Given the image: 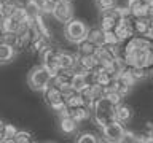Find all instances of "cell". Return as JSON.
I'll use <instances>...</instances> for the list:
<instances>
[{"label":"cell","instance_id":"6da1fadb","mask_svg":"<svg viewBox=\"0 0 153 143\" xmlns=\"http://www.w3.org/2000/svg\"><path fill=\"white\" fill-rule=\"evenodd\" d=\"M115 111H117V105L113 102H110V100L105 97H100L97 102L93 105V118L97 126H105V124H108L110 121H113L115 119Z\"/></svg>","mask_w":153,"mask_h":143},{"label":"cell","instance_id":"7a4b0ae2","mask_svg":"<svg viewBox=\"0 0 153 143\" xmlns=\"http://www.w3.org/2000/svg\"><path fill=\"white\" fill-rule=\"evenodd\" d=\"M88 32H89V29H88V26H86V22L83 19L74 18L64 26L65 40L74 43V45H78L80 41L86 40V38H88Z\"/></svg>","mask_w":153,"mask_h":143},{"label":"cell","instance_id":"3957f363","mask_svg":"<svg viewBox=\"0 0 153 143\" xmlns=\"http://www.w3.org/2000/svg\"><path fill=\"white\" fill-rule=\"evenodd\" d=\"M51 81H53V75L45 65L33 67L30 70V73H29V86H30L33 91L43 92V91L51 84Z\"/></svg>","mask_w":153,"mask_h":143},{"label":"cell","instance_id":"277c9868","mask_svg":"<svg viewBox=\"0 0 153 143\" xmlns=\"http://www.w3.org/2000/svg\"><path fill=\"white\" fill-rule=\"evenodd\" d=\"M43 94H45V102H46V105H48L51 110H54V111H62V110L67 107L65 95H64V92H62V89L57 88L56 84L51 83L45 91H43Z\"/></svg>","mask_w":153,"mask_h":143},{"label":"cell","instance_id":"5b68a950","mask_svg":"<svg viewBox=\"0 0 153 143\" xmlns=\"http://www.w3.org/2000/svg\"><path fill=\"white\" fill-rule=\"evenodd\" d=\"M53 18L62 26H65L70 19H74V3L67 2V0H54L51 10Z\"/></svg>","mask_w":153,"mask_h":143},{"label":"cell","instance_id":"8992f818","mask_svg":"<svg viewBox=\"0 0 153 143\" xmlns=\"http://www.w3.org/2000/svg\"><path fill=\"white\" fill-rule=\"evenodd\" d=\"M100 132H102V137L105 142H110V143H121L123 142V137H124V132H126V127H124L123 122L117 121H110L108 124L100 127Z\"/></svg>","mask_w":153,"mask_h":143},{"label":"cell","instance_id":"52a82bcc","mask_svg":"<svg viewBox=\"0 0 153 143\" xmlns=\"http://www.w3.org/2000/svg\"><path fill=\"white\" fill-rule=\"evenodd\" d=\"M59 52L54 48H45L42 51V59H43V65L51 72V75L54 76L61 72V65H59Z\"/></svg>","mask_w":153,"mask_h":143},{"label":"cell","instance_id":"ba28073f","mask_svg":"<svg viewBox=\"0 0 153 143\" xmlns=\"http://www.w3.org/2000/svg\"><path fill=\"white\" fill-rule=\"evenodd\" d=\"M126 7L131 10L132 18H148L150 3L143 0H126Z\"/></svg>","mask_w":153,"mask_h":143},{"label":"cell","instance_id":"9c48e42d","mask_svg":"<svg viewBox=\"0 0 153 143\" xmlns=\"http://www.w3.org/2000/svg\"><path fill=\"white\" fill-rule=\"evenodd\" d=\"M59 65H61V72H74L76 65V54H72L69 51H61Z\"/></svg>","mask_w":153,"mask_h":143},{"label":"cell","instance_id":"30bf717a","mask_svg":"<svg viewBox=\"0 0 153 143\" xmlns=\"http://www.w3.org/2000/svg\"><path fill=\"white\" fill-rule=\"evenodd\" d=\"M132 114H134V111H132L131 105L123 103V102L120 105H117V111H115V119H117V121L123 122V124H128L132 119Z\"/></svg>","mask_w":153,"mask_h":143},{"label":"cell","instance_id":"8fae6325","mask_svg":"<svg viewBox=\"0 0 153 143\" xmlns=\"http://www.w3.org/2000/svg\"><path fill=\"white\" fill-rule=\"evenodd\" d=\"M97 49H99V46L86 38V40L80 41L76 45V56H96Z\"/></svg>","mask_w":153,"mask_h":143},{"label":"cell","instance_id":"7c38bea8","mask_svg":"<svg viewBox=\"0 0 153 143\" xmlns=\"http://www.w3.org/2000/svg\"><path fill=\"white\" fill-rule=\"evenodd\" d=\"M16 56V48L0 40V64H7Z\"/></svg>","mask_w":153,"mask_h":143},{"label":"cell","instance_id":"4fadbf2b","mask_svg":"<svg viewBox=\"0 0 153 143\" xmlns=\"http://www.w3.org/2000/svg\"><path fill=\"white\" fill-rule=\"evenodd\" d=\"M150 27V18H132L134 35H145Z\"/></svg>","mask_w":153,"mask_h":143},{"label":"cell","instance_id":"5bb4252c","mask_svg":"<svg viewBox=\"0 0 153 143\" xmlns=\"http://www.w3.org/2000/svg\"><path fill=\"white\" fill-rule=\"evenodd\" d=\"M72 88L75 91L81 92L86 86H88V81H86V75L85 72H72Z\"/></svg>","mask_w":153,"mask_h":143},{"label":"cell","instance_id":"9a60e30c","mask_svg":"<svg viewBox=\"0 0 153 143\" xmlns=\"http://www.w3.org/2000/svg\"><path fill=\"white\" fill-rule=\"evenodd\" d=\"M61 130L67 133V135H72V133H75L76 130V126H78V122L75 121V119H72L69 114H64V116H61Z\"/></svg>","mask_w":153,"mask_h":143},{"label":"cell","instance_id":"2e32d148","mask_svg":"<svg viewBox=\"0 0 153 143\" xmlns=\"http://www.w3.org/2000/svg\"><path fill=\"white\" fill-rule=\"evenodd\" d=\"M88 40H91L93 43H96L97 46H104V45H105V30H102L99 26L89 29V32H88Z\"/></svg>","mask_w":153,"mask_h":143},{"label":"cell","instance_id":"e0dca14e","mask_svg":"<svg viewBox=\"0 0 153 143\" xmlns=\"http://www.w3.org/2000/svg\"><path fill=\"white\" fill-rule=\"evenodd\" d=\"M65 102H67V107H85V105H88L85 97H83V94L78 92V91L72 92L69 97H67Z\"/></svg>","mask_w":153,"mask_h":143},{"label":"cell","instance_id":"ac0fdd59","mask_svg":"<svg viewBox=\"0 0 153 143\" xmlns=\"http://www.w3.org/2000/svg\"><path fill=\"white\" fill-rule=\"evenodd\" d=\"M76 142H78V143H97L99 138H97V135H96L94 132L86 130V132H81L80 133L78 138H76Z\"/></svg>","mask_w":153,"mask_h":143},{"label":"cell","instance_id":"d6986e66","mask_svg":"<svg viewBox=\"0 0 153 143\" xmlns=\"http://www.w3.org/2000/svg\"><path fill=\"white\" fill-rule=\"evenodd\" d=\"M18 129L13 126V124H7V129H5V137H3V142L5 143H11L14 142V135H16Z\"/></svg>","mask_w":153,"mask_h":143},{"label":"cell","instance_id":"ffe728a7","mask_svg":"<svg viewBox=\"0 0 153 143\" xmlns=\"http://www.w3.org/2000/svg\"><path fill=\"white\" fill-rule=\"evenodd\" d=\"M32 140V133L27 130H18L16 135H14V142L16 143H27Z\"/></svg>","mask_w":153,"mask_h":143},{"label":"cell","instance_id":"44dd1931","mask_svg":"<svg viewBox=\"0 0 153 143\" xmlns=\"http://www.w3.org/2000/svg\"><path fill=\"white\" fill-rule=\"evenodd\" d=\"M105 45H121V40L115 33V30H107L105 32Z\"/></svg>","mask_w":153,"mask_h":143},{"label":"cell","instance_id":"7402d4cb","mask_svg":"<svg viewBox=\"0 0 153 143\" xmlns=\"http://www.w3.org/2000/svg\"><path fill=\"white\" fill-rule=\"evenodd\" d=\"M117 2L118 0H96V7H97V10H107L117 7Z\"/></svg>","mask_w":153,"mask_h":143},{"label":"cell","instance_id":"603a6c76","mask_svg":"<svg viewBox=\"0 0 153 143\" xmlns=\"http://www.w3.org/2000/svg\"><path fill=\"white\" fill-rule=\"evenodd\" d=\"M5 129H7V124H5L2 119H0V142H3V137H5Z\"/></svg>","mask_w":153,"mask_h":143},{"label":"cell","instance_id":"cb8c5ba5","mask_svg":"<svg viewBox=\"0 0 153 143\" xmlns=\"http://www.w3.org/2000/svg\"><path fill=\"white\" fill-rule=\"evenodd\" d=\"M143 2H147V3H152V2H153V0H143Z\"/></svg>","mask_w":153,"mask_h":143},{"label":"cell","instance_id":"d4e9b609","mask_svg":"<svg viewBox=\"0 0 153 143\" xmlns=\"http://www.w3.org/2000/svg\"><path fill=\"white\" fill-rule=\"evenodd\" d=\"M51 2H54V0H51Z\"/></svg>","mask_w":153,"mask_h":143}]
</instances>
